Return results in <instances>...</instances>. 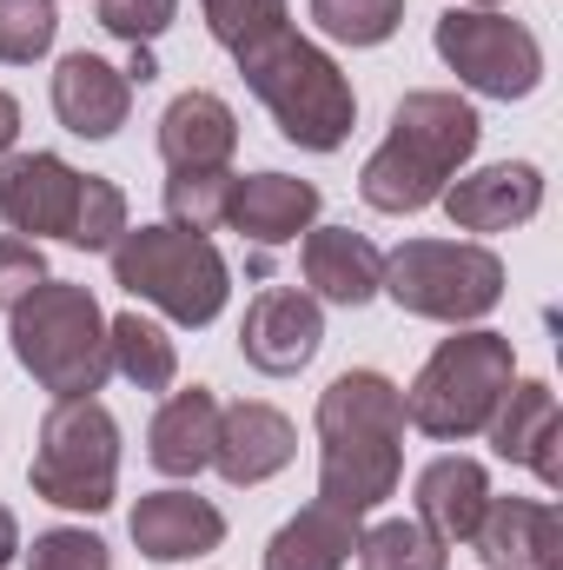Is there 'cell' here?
Instances as JSON below:
<instances>
[{
  "label": "cell",
  "instance_id": "cell-26",
  "mask_svg": "<svg viewBox=\"0 0 563 570\" xmlns=\"http://www.w3.org/2000/svg\"><path fill=\"white\" fill-rule=\"evenodd\" d=\"M233 206V173H172L166 179V226L179 233H219Z\"/></svg>",
  "mask_w": 563,
  "mask_h": 570
},
{
  "label": "cell",
  "instance_id": "cell-6",
  "mask_svg": "<svg viewBox=\"0 0 563 570\" xmlns=\"http://www.w3.org/2000/svg\"><path fill=\"white\" fill-rule=\"evenodd\" d=\"M113 285H127L134 298L159 305L172 325H213L233 298V266L219 259V246L206 233H179V226H127L113 239Z\"/></svg>",
  "mask_w": 563,
  "mask_h": 570
},
{
  "label": "cell",
  "instance_id": "cell-9",
  "mask_svg": "<svg viewBox=\"0 0 563 570\" xmlns=\"http://www.w3.org/2000/svg\"><path fill=\"white\" fill-rule=\"evenodd\" d=\"M437 60L484 100H531L544 87V47L524 20L497 7H451L437 13Z\"/></svg>",
  "mask_w": 563,
  "mask_h": 570
},
{
  "label": "cell",
  "instance_id": "cell-30",
  "mask_svg": "<svg viewBox=\"0 0 563 570\" xmlns=\"http://www.w3.org/2000/svg\"><path fill=\"white\" fill-rule=\"evenodd\" d=\"M60 33V7L53 0H0V60L7 67H33Z\"/></svg>",
  "mask_w": 563,
  "mask_h": 570
},
{
  "label": "cell",
  "instance_id": "cell-12",
  "mask_svg": "<svg viewBox=\"0 0 563 570\" xmlns=\"http://www.w3.org/2000/svg\"><path fill=\"white\" fill-rule=\"evenodd\" d=\"M437 206L451 213L457 233H511V226L537 219V206H544V173H537L531 159H504V166H484V173L451 179Z\"/></svg>",
  "mask_w": 563,
  "mask_h": 570
},
{
  "label": "cell",
  "instance_id": "cell-29",
  "mask_svg": "<svg viewBox=\"0 0 563 570\" xmlns=\"http://www.w3.org/2000/svg\"><path fill=\"white\" fill-rule=\"evenodd\" d=\"M206 7V27H213V40L239 60L246 47H259V40H273L279 27H292V13H285V0H199Z\"/></svg>",
  "mask_w": 563,
  "mask_h": 570
},
{
  "label": "cell",
  "instance_id": "cell-7",
  "mask_svg": "<svg viewBox=\"0 0 563 570\" xmlns=\"http://www.w3.org/2000/svg\"><path fill=\"white\" fill-rule=\"evenodd\" d=\"M27 484L33 498L60 504V511H107L113 484H120V425L100 399H53V412L40 419V444L27 458Z\"/></svg>",
  "mask_w": 563,
  "mask_h": 570
},
{
  "label": "cell",
  "instance_id": "cell-3",
  "mask_svg": "<svg viewBox=\"0 0 563 570\" xmlns=\"http://www.w3.org/2000/svg\"><path fill=\"white\" fill-rule=\"evenodd\" d=\"M239 73H246V87L259 94V107L279 120V134L292 146H305V153H338V146L352 140V127H358V94H352L345 67H338L325 47H312L305 33L279 27L273 40L246 47V53H239Z\"/></svg>",
  "mask_w": 563,
  "mask_h": 570
},
{
  "label": "cell",
  "instance_id": "cell-16",
  "mask_svg": "<svg viewBox=\"0 0 563 570\" xmlns=\"http://www.w3.org/2000/svg\"><path fill=\"white\" fill-rule=\"evenodd\" d=\"M127 531H134L140 558H152V564H186V558H206L226 544L219 504H206L192 491H146L127 518Z\"/></svg>",
  "mask_w": 563,
  "mask_h": 570
},
{
  "label": "cell",
  "instance_id": "cell-21",
  "mask_svg": "<svg viewBox=\"0 0 563 570\" xmlns=\"http://www.w3.org/2000/svg\"><path fill=\"white\" fill-rule=\"evenodd\" d=\"M491 504V471L477 458H431L418 471V524L437 544H471Z\"/></svg>",
  "mask_w": 563,
  "mask_h": 570
},
{
  "label": "cell",
  "instance_id": "cell-14",
  "mask_svg": "<svg viewBox=\"0 0 563 570\" xmlns=\"http://www.w3.org/2000/svg\"><path fill=\"white\" fill-rule=\"evenodd\" d=\"M471 544L491 570H563V518L544 498H497L491 491Z\"/></svg>",
  "mask_w": 563,
  "mask_h": 570
},
{
  "label": "cell",
  "instance_id": "cell-23",
  "mask_svg": "<svg viewBox=\"0 0 563 570\" xmlns=\"http://www.w3.org/2000/svg\"><path fill=\"white\" fill-rule=\"evenodd\" d=\"M358 551V518L332 511V504H305L298 518H285L266 544V570H345Z\"/></svg>",
  "mask_w": 563,
  "mask_h": 570
},
{
  "label": "cell",
  "instance_id": "cell-13",
  "mask_svg": "<svg viewBox=\"0 0 563 570\" xmlns=\"http://www.w3.org/2000/svg\"><path fill=\"white\" fill-rule=\"evenodd\" d=\"M298 458V431L279 405H259V399H239V405H219V438H213V464L226 484H266L279 478L285 464Z\"/></svg>",
  "mask_w": 563,
  "mask_h": 570
},
{
  "label": "cell",
  "instance_id": "cell-35",
  "mask_svg": "<svg viewBox=\"0 0 563 570\" xmlns=\"http://www.w3.org/2000/svg\"><path fill=\"white\" fill-rule=\"evenodd\" d=\"M13 558H20V518L0 504V570L13 564Z\"/></svg>",
  "mask_w": 563,
  "mask_h": 570
},
{
  "label": "cell",
  "instance_id": "cell-28",
  "mask_svg": "<svg viewBox=\"0 0 563 570\" xmlns=\"http://www.w3.org/2000/svg\"><path fill=\"white\" fill-rule=\"evenodd\" d=\"M127 233V193L100 173L80 179V199H73V226H67V246L80 253H113V239Z\"/></svg>",
  "mask_w": 563,
  "mask_h": 570
},
{
  "label": "cell",
  "instance_id": "cell-2",
  "mask_svg": "<svg viewBox=\"0 0 563 570\" xmlns=\"http://www.w3.org/2000/svg\"><path fill=\"white\" fill-rule=\"evenodd\" d=\"M484 120L471 100L444 94V87H418L392 107V134L365 159L358 193L372 213H424L444 199V186L457 179V166L477 153Z\"/></svg>",
  "mask_w": 563,
  "mask_h": 570
},
{
  "label": "cell",
  "instance_id": "cell-5",
  "mask_svg": "<svg viewBox=\"0 0 563 570\" xmlns=\"http://www.w3.org/2000/svg\"><path fill=\"white\" fill-rule=\"evenodd\" d=\"M511 379H517V352L504 332H484V325L451 332L405 392V425H418L437 444H464L491 425Z\"/></svg>",
  "mask_w": 563,
  "mask_h": 570
},
{
  "label": "cell",
  "instance_id": "cell-8",
  "mask_svg": "<svg viewBox=\"0 0 563 570\" xmlns=\"http://www.w3.org/2000/svg\"><path fill=\"white\" fill-rule=\"evenodd\" d=\"M378 292H392V305L412 318L471 325V318L497 312L504 259L491 246H471V239H405L398 253H385Z\"/></svg>",
  "mask_w": 563,
  "mask_h": 570
},
{
  "label": "cell",
  "instance_id": "cell-34",
  "mask_svg": "<svg viewBox=\"0 0 563 570\" xmlns=\"http://www.w3.org/2000/svg\"><path fill=\"white\" fill-rule=\"evenodd\" d=\"M13 140H20V100H13V94H0V159L13 153Z\"/></svg>",
  "mask_w": 563,
  "mask_h": 570
},
{
  "label": "cell",
  "instance_id": "cell-25",
  "mask_svg": "<svg viewBox=\"0 0 563 570\" xmlns=\"http://www.w3.org/2000/svg\"><path fill=\"white\" fill-rule=\"evenodd\" d=\"M358 570H444L451 544H437L418 518H385L372 531H358Z\"/></svg>",
  "mask_w": 563,
  "mask_h": 570
},
{
  "label": "cell",
  "instance_id": "cell-36",
  "mask_svg": "<svg viewBox=\"0 0 563 570\" xmlns=\"http://www.w3.org/2000/svg\"><path fill=\"white\" fill-rule=\"evenodd\" d=\"M471 7H497V0H471Z\"/></svg>",
  "mask_w": 563,
  "mask_h": 570
},
{
  "label": "cell",
  "instance_id": "cell-31",
  "mask_svg": "<svg viewBox=\"0 0 563 570\" xmlns=\"http://www.w3.org/2000/svg\"><path fill=\"white\" fill-rule=\"evenodd\" d=\"M20 558H27V570H113V551H107L93 531H73V524L40 531L33 551L20 544Z\"/></svg>",
  "mask_w": 563,
  "mask_h": 570
},
{
  "label": "cell",
  "instance_id": "cell-17",
  "mask_svg": "<svg viewBox=\"0 0 563 570\" xmlns=\"http://www.w3.org/2000/svg\"><path fill=\"white\" fill-rule=\"evenodd\" d=\"M491 444H497V458H511V464H531L551 491H557L563 464H557V438H563V419H557V392L544 385V379H511V392L497 399V412H491Z\"/></svg>",
  "mask_w": 563,
  "mask_h": 570
},
{
  "label": "cell",
  "instance_id": "cell-4",
  "mask_svg": "<svg viewBox=\"0 0 563 570\" xmlns=\"http://www.w3.org/2000/svg\"><path fill=\"white\" fill-rule=\"evenodd\" d=\"M13 358L33 372L40 392L53 399H93L113 372V352H107V312L87 285L73 279H40L20 305H13Z\"/></svg>",
  "mask_w": 563,
  "mask_h": 570
},
{
  "label": "cell",
  "instance_id": "cell-11",
  "mask_svg": "<svg viewBox=\"0 0 563 570\" xmlns=\"http://www.w3.org/2000/svg\"><path fill=\"white\" fill-rule=\"evenodd\" d=\"M80 179L60 153H7L0 159V219L20 233V239H67L73 226V199H80Z\"/></svg>",
  "mask_w": 563,
  "mask_h": 570
},
{
  "label": "cell",
  "instance_id": "cell-24",
  "mask_svg": "<svg viewBox=\"0 0 563 570\" xmlns=\"http://www.w3.org/2000/svg\"><path fill=\"white\" fill-rule=\"evenodd\" d=\"M107 352H113V372H120L134 392H172V379H179V345H172L166 325L146 318V312L107 318Z\"/></svg>",
  "mask_w": 563,
  "mask_h": 570
},
{
  "label": "cell",
  "instance_id": "cell-1",
  "mask_svg": "<svg viewBox=\"0 0 563 570\" xmlns=\"http://www.w3.org/2000/svg\"><path fill=\"white\" fill-rule=\"evenodd\" d=\"M405 478V392L385 372H338L318 392V504L378 511Z\"/></svg>",
  "mask_w": 563,
  "mask_h": 570
},
{
  "label": "cell",
  "instance_id": "cell-18",
  "mask_svg": "<svg viewBox=\"0 0 563 570\" xmlns=\"http://www.w3.org/2000/svg\"><path fill=\"white\" fill-rule=\"evenodd\" d=\"M318 219V186L312 179H292V173H246L233 179V206H226V226L246 233L253 246H292L305 239Z\"/></svg>",
  "mask_w": 563,
  "mask_h": 570
},
{
  "label": "cell",
  "instance_id": "cell-33",
  "mask_svg": "<svg viewBox=\"0 0 563 570\" xmlns=\"http://www.w3.org/2000/svg\"><path fill=\"white\" fill-rule=\"evenodd\" d=\"M40 279H47V253H40V239L7 233V239H0V312H13Z\"/></svg>",
  "mask_w": 563,
  "mask_h": 570
},
{
  "label": "cell",
  "instance_id": "cell-10",
  "mask_svg": "<svg viewBox=\"0 0 563 570\" xmlns=\"http://www.w3.org/2000/svg\"><path fill=\"white\" fill-rule=\"evenodd\" d=\"M318 345H325V312H318L312 292H298V285H266V292L246 305L239 352H246L253 372L292 379V372H305V365L318 358Z\"/></svg>",
  "mask_w": 563,
  "mask_h": 570
},
{
  "label": "cell",
  "instance_id": "cell-19",
  "mask_svg": "<svg viewBox=\"0 0 563 570\" xmlns=\"http://www.w3.org/2000/svg\"><path fill=\"white\" fill-rule=\"evenodd\" d=\"M298 266H305L312 298L325 305H365L378 298V279H385V253L352 226H312L298 246Z\"/></svg>",
  "mask_w": 563,
  "mask_h": 570
},
{
  "label": "cell",
  "instance_id": "cell-32",
  "mask_svg": "<svg viewBox=\"0 0 563 570\" xmlns=\"http://www.w3.org/2000/svg\"><path fill=\"white\" fill-rule=\"evenodd\" d=\"M172 20H179V0H100V27L120 33V40H134V47L159 40Z\"/></svg>",
  "mask_w": 563,
  "mask_h": 570
},
{
  "label": "cell",
  "instance_id": "cell-22",
  "mask_svg": "<svg viewBox=\"0 0 563 570\" xmlns=\"http://www.w3.org/2000/svg\"><path fill=\"white\" fill-rule=\"evenodd\" d=\"M213 438H219V399H213L206 385H186V392H172V399L152 412V425H146V458H152V471H166V478H199V471L213 464Z\"/></svg>",
  "mask_w": 563,
  "mask_h": 570
},
{
  "label": "cell",
  "instance_id": "cell-20",
  "mask_svg": "<svg viewBox=\"0 0 563 570\" xmlns=\"http://www.w3.org/2000/svg\"><path fill=\"white\" fill-rule=\"evenodd\" d=\"M239 146V120L219 94L206 87H186L166 114H159V159L172 173H219Z\"/></svg>",
  "mask_w": 563,
  "mask_h": 570
},
{
  "label": "cell",
  "instance_id": "cell-27",
  "mask_svg": "<svg viewBox=\"0 0 563 570\" xmlns=\"http://www.w3.org/2000/svg\"><path fill=\"white\" fill-rule=\"evenodd\" d=\"M312 20L345 47H385L405 27V0H312Z\"/></svg>",
  "mask_w": 563,
  "mask_h": 570
},
{
  "label": "cell",
  "instance_id": "cell-15",
  "mask_svg": "<svg viewBox=\"0 0 563 570\" xmlns=\"http://www.w3.org/2000/svg\"><path fill=\"white\" fill-rule=\"evenodd\" d=\"M53 114H60V127L80 134V140H113V134L127 127V114H134V80H127V67H113V60H100V53H67V60L53 67Z\"/></svg>",
  "mask_w": 563,
  "mask_h": 570
}]
</instances>
